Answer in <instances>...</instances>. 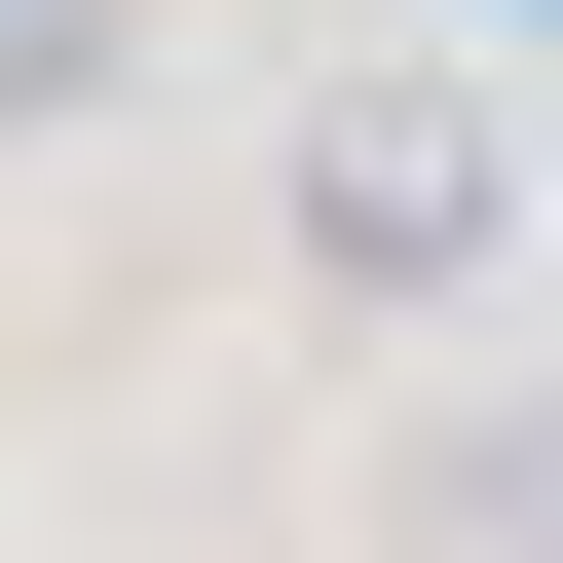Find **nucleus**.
<instances>
[{
    "instance_id": "f257e3e1",
    "label": "nucleus",
    "mask_w": 563,
    "mask_h": 563,
    "mask_svg": "<svg viewBox=\"0 0 563 563\" xmlns=\"http://www.w3.org/2000/svg\"><path fill=\"white\" fill-rule=\"evenodd\" d=\"M526 263V113L488 76H301V301H488Z\"/></svg>"
},
{
    "instance_id": "f03ea898",
    "label": "nucleus",
    "mask_w": 563,
    "mask_h": 563,
    "mask_svg": "<svg viewBox=\"0 0 563 563\" xmlns=\"http://www.w3.org/2000/svg\"><path fill=\"white\" fill-rule=\"evenodd\" d=\"M413 563H563V413H451L413 451Z\"/></svg>"
},
{
    "instance_id": "20e7f679",
    "label": "nucleus",
    "mask_w": 563,
    "mask_h": 563,
    "mask_svg": "<svg viewBox=\"0 0 563 563\" xmlns=\"http://www.w3.org/2000/svg\"><path fill=\"white\" fill-rule=\"evenodd\" d=\"M526 38H563V0H526Z\"/></svg>"
},
{
    "instance_id": "7ed1b4c3",
    "label": "nucleus",
    "mask_w": 563,
    "mask_h": 563,
    "mask_svg": "<svg viewBox=\"0 0 563 563\" xmlns=\"http://www.w3.org/2000/svg\"><path fill=\"white\" fill-rule=\"evenodd\" d=\"M113 76H151V0H0V151H76Z\"/></svg>"
}]
</instances>
